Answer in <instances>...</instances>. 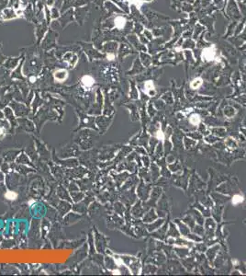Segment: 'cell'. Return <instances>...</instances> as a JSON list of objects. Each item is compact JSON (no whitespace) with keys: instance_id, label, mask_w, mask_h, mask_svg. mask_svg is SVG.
I'll use <instances>...</instances> for the list:
<instances>
[{"instance_id":"8992f818","label":"cell","mask_w":246,"mask_h":276,"mask_svg":"<svg viewBox=\"0 0 246 276\" xmlns=\"http://www.w3.org/2000/svg\"><path fill=\"white\" fill-rule=\"evenodd\" d=\"M202 83H203V81H202L201 78L197 77V78H195L194 80H192V82L190 83V87L192 89H197L202 85Z\"/></svg>"},{"instance_id":"277c9868","label":"cell","mask_w":246,"mask_h":276,"mask_svg":"<svg viewBox=\"0 0 246 276\" xmlns=\"http://www.w3.org/2000/svg\"><path fill=\"white\" fill-rule=\"evenodd\" d=\"M125 24H126V19L123 17H117L115 19V26L116 28H118V30H121L125 27Z\"/></svg>"},{"instance_id":"3957f363","label":"cell","mask_w":246,"mask_h":276,"mask_svg":"<svg viewBox=\"0 0 246 276\" xmlns=\"http://www.w3.org/2000/svg\"><path fill=\"white\" fill-rule=\"evenodd\" d=\"M81 83L85 87H91L94 85L95 80L91 76H84L81 79Z\"/></svg>"},{"instance_id":"7a4b0ae2","label":"cell","mask_w":246,"mask_h":276,"mask_svg":"<svg viewBox=\"0 0 246 276\" xmlns=\"http://www.w3.org/2000/svg\"><path fill=\"white\" fill-rule=\"evenodd\" d=\"M54 78L56 81L58 82H64L65 79L67 78L68 77V73L66 70L64 69H60V70H57V71L54 73Z\"/></svg>"},{"instance_id":"7c38bea8","label":"cell","mask_w":246,"mask_h":276,"mask_svg":"<svg viewBox=\"0 0 246 276\" xmlns=\"http://www.w3.org/2000/svg\"><path fill=\"white\" fill-rule=\"evenodd\" d=\"M30 80H31V82H35V78L34 77H30Z\"/></svg>"},{"instance_id":"9c48e42d","label":"cell","mask_w":246,"mask_h":276,"mask_svg":"<svg viewBox=\"0 0 246 276\" xmlns=\"http://www.w3.org/2000/svg\"><path fill=\"white\" fill-rule=\"evenodd\" d=\"M152 90H154V86H153V83L152 81H147L144 85V91L146 92L147 94L150 95Z\"/></svg>"},{"instance_id":"6da1fadb","label":"cell","mask_w":246,"mask_h":276,"mask_svg":"<svg viewBox=\"0 0 246 276\" xmlns=\"http://www.w3.org/2000/svg\"><path fill=\"white\" fill-rule=\"evenodd\" d=\"M215 54H216V52H215V47H209V48H206L202 52V58L205 61H211L214 59Z\"/></svg>"},{"instance_id":"30bf717a","label":"cell","mask_w":246,"mask_h":276,"mask_svg":"<svg viewBox=\"0 0 246 276\" xmlns=\"http://www.w3.org/2000/svg\"><path fill=\"white\" fill-rule=\"evenodd\" d=\"M156 138L158 140H161L162 142H164V134L162 133V131L161 129H159L156 132Z\"/></svg>"},{"instance_id":"ba28073f","label":"cell","mask_w":246,"mask_h":276,"mask_svg":"<svg viewBox=\"0 0 246 276\" xmlns=\"http://www.w3.org/2000/svg\"><path fill=\"white\" fill-rule=\"evenodd\" d=\"M244 201V198L243 195H240V194H236L232 197V204L233 205H238L240 203H241L243 201Z\"/></svg>"},{"instance_id":"52a82bcc","label":"cell","mask_w":246,"mask_h":276,"mask_svg":"<svg viewBox=\"0 0 246 276\" xmlns=\"http://www.w3.org/2000/svg\"><path fill=\"white\" fill-rule=\"evenodd\" d=\"M5 198L8 201H14L17 198V193L16 191H7L5 193Z\"/></svg>"},{"instance_id":"5b68a950","label":"cell","mask_w":246,"mask_h":276,"mask_svg":"<svg viewBox=\"0 0 246 276\" xmlns=\"http://www.w3.org/2000/svg\"><path fill=\"white\" fill-rule=\"evenodd\" d=\"M200 122H201V118L199 114H193L189 118V122L194 126L199 125L200 124Z\"/></svg>"},{"instance_id":"8fae6325","label":"cell","mask_w":246,"mask_h":276,"mask_svg":"<svg viewBox=\"0 0 246 276\" xmlns=\"http://www.w3.org/2000/svg\"><path fill=\"white\" fill-rule=\"evenodd\" d=\"M108 60H113L114 59V54H108Z\"/></svg>"}]
</instances>
